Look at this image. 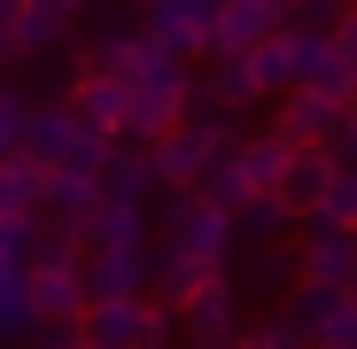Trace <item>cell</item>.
<instances>
[{
  "label": "cell",
  "mask_w": 357,
  "mask_h": 349,
  "mask_svg": "<svg viewBox=\"0 0 357 349\" xmlns=\"http://www.w3.org/2000/svg\"><path fill=\"white\" fill-rule=\"evenodd\" d=\"M233 217H218L202 194H163V210H155V249L171 256V264H187L195 279H233L225 264H233Z\"/></svg>",
  "instance_id": "cell-1"
},
{
  "label": "cell",
  "mask_w": 357,
  "mask_h": 349,
  "mask_svg": "<svg viewBox=\"0 0 357 349\" xmlns=\"http://www.w3.org/2000/svg\"><path fill=\"white\" fill-rule=\"evenodd\" d=\"M233 148H241V140H233L225 116H218V109H195L178 132H163V140L148 148V163H155L163 194H202V179H210V171H218Z\"/></svg>",
  "instance_id": "cell-2"
},
{
  "label": "cell",
  "mask_w": 357,
  "mask_h": 349,
  "mask_svg": "<svg viewBox=\"0 0 357 349\" xmlns=\"http://www.w3.org/2000/svg\"><path fill=\"white\" fill-rule=\"evenodd\" d=\"M171 318H178V341L187 349H233L241 341V279H202Z\"/></svg>",
  "instance_id": "cell-3"
},
{
  "label": "cell",
  "mask_w": 357,
  "mask_h": 349,
  "mask_svg": "<svg viewBox=\"0 0 357 349\" xmlns=\"http://www.w3.org/2000/svg\"><path fill=\"white\" fill-rule=\"evenodd\" d=\"M140 31L171 47L178 63H195V54L218 63V0H155V8H140Z\"/></svg>",
  "instance_id": "cell-4"
},
{
  "label": "cell",
  "mask_w": 357,
  "mask_h": 349,
  "mask_svg": "<svg viewBox=\"0 0 357 349\" xmlns=\"http://www.w3.org/2000/svg\"><path fill=\"white\" fill-rule=\"evenodd\" d=\"M86 341L93 349H171L178 318L163 303H101V311H86Z\"/></svg>",
  "instance_id": "cell-5"
},
{
  "label": "cell",
  "mask_w": 357,
  "mask_h": 349,
  "mask_svg": "<svg viewBox=\"0 0 357 349\" xmlns=\"http://www.w3.org/2000/svg\"><path fill=\"white\" fill-rule=\"evenodd\" d=\"M280 311L303 326L311 349H357V295L349 287H295Z\"/></svg>",
  "instance_id": "cell-6"
},
{
  "label": "cell",
  "mask_w": 357,
  "mask_h": 349,
  "mask_svg": "<svg viewBox=\"0 0 357 349\" xmlns=\"http://www.w3.org/2000/svg\"><path fill=\"white\" fill-rule=\"evenodd\" d=\"M31 303H39V326L47 334H78L93 295H86V256L78 264H31Z\"/></svg>",
  "instance_id": "cell-7"
},
{
  "label": "cell",
  "mask_w": 357,
  "mask_h": 349,
  "mask_svg": "<svg viewBox=\"0 0 357 349\" xmlns=\"http://www.w3.org/2000/svg\"><path fill=\"white\" fill-rule=\"evenodd\" d=\"M295 31V8L280 0H218V54H257Z\"/></svg>",
  "instance_id": "cell-8"
},
{
  "label": "cell",
  "mask_w": 357,
  "mask_h": 349,
  "mask_svg": "<svg viewBox=\"0 0 357 349\" xmlns=\"http://www.w3.org/2000/svg\"><path fill=\"white\" fill-rule=\"evenodd\" d=\"M295 264H303V287H349L357 279V233L303 225V233H295Z\"/></svg>",
  "instance_id": "cell-9"
},
{
  "label": "cell",
  "mask_w": 357,
  "mask_h": 349,
  "mask_svg": "<svg viewBox=\"0 0 357 349\" xmlns=\"http://www.w3.org/2000/svg\"><path fill=\"white\" fill-rule=\"evenodd\" d=\"M86 295H93V311H101V303H148V295H155V249L86 256Z\"/></svg>",
  "instance_id": "cell-10"
},
{
  "label": "cell",
  "mask_w": 357,
  "mask_h": 349,
  "mask_svg": "<svg viewBox=\"0 0 357 349\" xmlns=\"http://www.w3.org/2000/svg\"><path fill=\"white\" fill-rule=\"evenodd\" d=\"M78 140H86V125L70 116V101H31V116H24V163L63 171Z\"/></svg>",
  "instance_id": "cell-11"
},
{
  "label": "cell",
  "mask_w": 357,
  "mask_h": 349,
  "mask_svg": "<svg viewBox=\"0 0 357 349\" xmlns=\"http://www.w3.org/2000/svg\"><path fill=\"white\" fill-rule=\"evenodd\" d=\"M78 31H86V8H70V0H31L24 24H16V54L24 63H47V54H63Z\"/></svg>",
  "instance_id": "cell-12"
},
{
  "label": "cell",
  "mask_w": 357,
  "mask_h": 349,
  "mask_svg": "<svg viewBox=\"0 0 357 349\" xmlns=\"http://www.w3.org/2000/svg\"><path fill=\"white\" fill-rule=\"evenodd\" d=\"M63 101H70V116H78L86 132H101V140H116V148H125V116H132V93L116 86V78H86V70H78Z\"/></svg>",
  "instance_id": "cell-13"
},
{
  "label": "cell",
  "mask_w": 357,
  "mask_h": 349,
  "mask_svg": "<svg viewBox=\"0 0 357 349\" xmlns=\"http://www.w3.org/2000/svg\"><path fill=\"white\" fill-rule=\"evenodd\" d=\"M272 125H280L295 148H334V132L349 125V109L326 101V93H287V101L272 109Z\"/></svg>",
  "instance_id": "cell-14"
},
{
  "label": "cell",
  "mask_w": 357,
  "mask_h": 349,
  "mask_svg": "<svg viewBox=\"0 0 357 349\" xmlns=\"http://www.w3.org/2000/svg\"><path fill=\"white\" fill-rule=\"evenodd\" d=\"M78 241H86V256H132V249H155V233H148V210L101 202V210L78 225Z\"/></svg>",
  "instance_id": "cell-15"
},
{
  "label": "cell",
  "mask_w": 357,
  "mask_h": 349,
  "mask_svg": "<svg viewBox=\"0 0 357 349\" xmlns=\"http://www.w3.org/2000/svg\"><path fill=\"white\" fill-rule=\"evenodd\" d=\"M295 155H303V148H295V140H287L280 125H264V132H249L241 148H233V163L249 171V187H257V194H280V187H287Z\"/></svg>",
  "instance_id": "cell-16"
},
{
  "label": "cell",
  "mask_w": 357,
  "mask_h": 349,
  "mask_svg": "<svg viewBox=\"0 0 357 349\" xmlns=\"http://www.w3.org/2000/svg\"><path fill=\"white\" fill-rule=\"evenodd\" d=\"M0 341H47V326H39V303H31V264H16V256H0Z\"/></svg>",
  "instance_id": "cell-17"
},
{
  "label": "cell",
  "mask_w": 357,
  "mask_h": 349,
  "mask_svg": "<svg viewBox=\"0 0 357 349\" xmlns=\"http://www.w3.org/2000/svg\"><path fill=\"white\" fill-rule=\"evenodd\" d=\"M334 179H342V171H334V155L326 148H303V155H295V171H287V187H280V202L295 210V217H319L326 210V194H334Z\"/></svg>",
  "instance_id": "cell-18"
},
{
  "label": "cell",
  "mask_w": 357,
  "mask_h": 349,
  "mask_svg": "<svg viewBox=\"0 0 357 349\" xmlns=\"http://www.w3.org/2000/svg\"><path fill=\"white\" fill-rule=\"evenodd\" d=\"M155 194H163V179H155L148 148H116V155H109V171H101V202H125V210H148Z\"/></svg>",
  "instance_id": "cell-19"
},
{
  "label": "cell",
  "mask_w": 357,
  "mask_h": 349,
  "mask_svg": "<svg viewBox=\"0 0 357 349\" xmlns=\"http://www.w3.org/2000/svg\"><path fill=\"white\" fill-rule=\"evenodd\" d=\"M0 217H8V225H39L47 217V171L39 163H0Z\"/></svg>",
  "instance_id": "cell-20"
},
{
  "label": "cell",
  "mask_w": 357,
  "mask_h": 349,
  "mask_svg": "<svg viewBox=\"0 0 357 349\" xmlns=\"http://www.w3.org/2000/svg\"><path fill=\"white\" fill-rule=\"evenodd\" d=\"M249 70H257V93H264V101H287L295 86H303V54H295V31H287V39H272V47H257V54H249Z\"/></svg>",
  "instance_id": "cell-21"
},
{
  "label": "cell",
  "mask_w": 357,
  "mask_h": 349,
  "mask_svg": "<svg viewBox=\"0 0 357 349\" xmlns=\"http://www.w3.org/2000/svg\"><path fill=\"white\" fill-rule=\"evenodd\" d=\"M233 233H241L249 249H280V233H303V217H295L280 194H257L241 217H233Z\"/></svg>",
  "instance_id": "cell-22"
},
{
  "label": "cell",
  "mask_w": 357,
  "mask_h": 349,
  "mask_svg": "<svg viewBox=\"0 0 357 349\" xmlns=\"http://www.w3.org/2000/svg\"><path fill=\"white\" fill-rule=\"evenodd\" d=\"M202 202H210L218 217H241V210L257 202V187H249V171H241V163H233V155H225V163L210 171V179H202Z\"/></svg>",
  "instance_id": "cell-23"
},
{
  "label": "cell",
  "mask_w": 357,
  "mask_h": 349,
  "mask_svg": "<svg viewBox=\"0 0 357 349\" xmlns=\"http://www.w3.org/2000/svg\"><path fill=\"white\" fill-rule=\"evenodd\" d=\"M233 349H311V341H303V326H295L287 311H257V318L241 326V341H233Z\"/></svg>",
  "instance_id": "cell-24"
},
{
  "label": "cell",
  "mask_w": 357,
  "mask_h": 349,
  "mask_svg": "<svg viewBox=\"0 0 357 349\" xmlns=\"http://www.w3.org/2000/svg\"><path fill=\"white\" fill-rule=\"evenodd\" d=\"M39 349H93V341H86V326H78V334H47Z\"/></svg>",
  "instance_id": "cell-25"
},
{
  "label": "cell",
  "mask_w": 357,
  "mask_h": 349,
  "mask_svg": "<svg viewBox=\"0 0 357 349\" xmlns=\"http://www.w3.org/2000/svg\"><path fill=\"white\" fill-rule=\"evenodd\" d=\"M16 24H24V8H16V0H0V39H16Z\"/></svg>",
  "instance_id": "cell-26"
},
{
  "label": "cell",
  "mask_w": 357,
  "mask_h": 349,
  "mask_svg": "<svg viewBox=\"0 0 357 349\" xmlns=\"http://www.w3.org/2000/svg\"><path fill=\"white\" fill-rule=\"evenodd\" d=\"M8 101H16V86H8V78H0V109H8Z\"/></svg>",
  "instance_id": "cell-27"
},
{
  "label": "cell",
  "mask_w": 357,
  "mask_h": 349,
  "mask_svg": "<svg viewBox=\"0 0 357 349\" xmlns=\"http://www.w3.org/2000/svg\"><path fill=\"white\" fill-rule=\"evenodd\" d=\"M349 132H357V109H349Z\"/></svg>",
  "instance_id": "cell-28"
},
{
  "label": "cell",
  "mask_w": 357,
  "mask_h": 349,
  "mask_svg": "<svg viewBox=\"0 0 357 349\" xmlns=\"http://www.w3.org/2000/svg\"><path fill=\"white\" fill-rule=\"evenodd\" d=\"M349 295H357V279H349Z\"/></svg>",
  "instance_id": "cell-29"
},
{
  "label": "cell",
  "mask_w": 357,
  "mask_h": 349,
  "mask_svg": "<svg viewBox=\"0 0 357 349\" xmlns=\"http://www.w3.org/2000/svg\"><path fill=\"white\" fill-rule=\"evenodd\" d=\"M349 24H357V8H349Z\"/></svg>",
  "instance_id": "cell-30"
},
{
  "label": "cell",
  "mask_w": 357,
  "mask_h": 349,
  "mask_svg": "<svg viewBox=\"0 0 357 349\" xmlns=\"http://www.w3.org/2000/svg\"><path fill=\"white\" fill-rule=\"evenodd\" d=\"M0 349H8V341H0Z\"/></svg>",
  "instance_id": "cell-31"
}]
</instances>
